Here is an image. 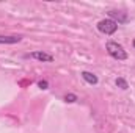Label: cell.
Listing matches in <instances>:
<instances>
[{"label": "cell", "instance_id": "1", "mask_svg": "<svg viewBox=\"0 0 135 133\" xmlns=\"http://www.w3.org/2000/svg\"><path fill=\"white\" fill-rule=\"evenodd\" d=\"M107 52H108V55H110L112 58H115V60H118V61L127 60V52L124 50V47H123L121 44H118V42H115V41H108V42H107Z\"/></svg>", "mask_w": 135, "mask_h": 133}, {"label": "cell", "instance_id": "2", "mask_svg": "<svg viewBox=\"0 0 135 133\" xmlns=\"http://www.w3.org/2000/svg\"><path fill=\"white\" fill-rule=\"evenodd\" d=\"M98 30L104 34H113L118 30V24L112 19H102L98 22Z\"/></svg>", "mask_w": 135, "mask_h": 133}, {"label": "cell", "instance_id": "3", "mask_svg": "<svg viewBox=\"0 0 135 133\" xmlns=\"http://www.w3.org/2000/svg\"><path fill=\"white\" fill-rule=\"evenodd\" d=\"M25 58H33V60H38L41 63H52L54 61V57L50 53H46V52H32V53H27Z\"/></svg>", "mask_w": 135, "mask_h": 133}, {"label": "cell", "instance_id": "4", "mask_svg": "<svg viewBox=\"0 0 135 133\" xmlns=\"http://www.w3.org/2000/svg\"><path fill=\"white\" fill-rule=\"evenodd\" d=\"M108 19L115 21L116 24H126L127 22V16L126 13H121V11H108Z\"/></svg>", "mask_w": 135, "mask_h": 133}, {"label": "cell", "instance_id": "5", "mask_svg": "<svg viewBox=\"0 0 135 133\" xmlns=\"http://www.w3.org/2000/svg\"><path fill=\"white\" fill-rule=\"evenodd\" d=\"M22 41V36H5L0 34V44H17Z\"/></svg>", "mask_w": 135, "mask_h": 133}, {"label": "cell", "instance_id": "6", "mask_svg": "<svg viewBox=\"0 0 135 133\" xmlns=\"http://www.w3.org/2000/svg\"><path fill=\"white\" fill-rule=\"evenodd\" d=\"M82 78H83L88 85H98V81H99L98 77H96L93 72H88V70H83V72H82Z\"/></svg>", "mask_w": 135, "mask_h": 133}, {"label": "cell", "instance_id": "7", "mask_svg": "<svg viewBox=\"0 0 135 133\" xmlns=\"http://www.w3.org/2000/svg\"><path fill=\"white\" fill-rule=\"evenodd\" d=\"M115 83H116V86L119 88V89H127L129 88V85H127V81L123 78V77H118L116 80H115Z\"/></svg>", "mask_w": 135, "mask_h": 133}, {"label": "cell", "instance_id": "8", "mask_svg": "<svg viewBox=\"0 0 135 133\" xmlns=\"http://www.w3.org/2000/svg\"><path fill=\"white\" fill-rule=\"evenodd\" d=\"M65 102L74 103V102H77V96H75V94H66V96H65Z\"/></svg>", "mask_w": 135, "mask_h": 133}, {"label": "cell", "instance_id": "9", "mask_svg": "<svg viewBox=\"0 0 135 133\" xmlns=\"http://www.w3.org/2000/svg\"><path fill=\"white\" fill-rule=\"evenodd\" d=\"M38 86H39L41 89H47V88H49V83H47L46 80H41V81H38Z\"/></svg>", "mask_w": 135, "mask_h": 133}, {"label": "cell", "instance_id": "10", "mask_svg": "<svg viewBox=\"0 0 135 133\" xmlns=\"http://www.w3.org/2000/svg\"><path fill=\"white\" fill-rule=\"evenodd\" d=\"M134 45H135V41H134Z\"/></svg>", "mask_w": 135, "mask_h": 133}]
</instances>
